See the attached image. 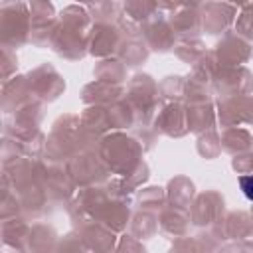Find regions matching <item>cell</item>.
I'll return each mask as SVG.
<instances>
[{
  "mask_svg": "<svg viewBox=\"0 0 253 253\" xmlns=\"http://www.w3.org/2000/svg\"><path fill=\"white\" fill-rule=\"evenodd\" d=\"M125 34L119 24H95L89 36V53L97 57H109L117 53Z\"/></svg>",
  "mask_w": 253,
  "mask_h": 253,
  "instance_id": "cell-15",
  "label": "cell"
},
{
  "mask_svg": "<svg viewBox=\"0 0 253 253\" xmlns=\"http://www.w3.org/2000/svg\"><path fill=\"white\" fill-rule=\"evenodd\" d=\"M158 12L156 2H126L123 4V16L136 26H142Z\"/></svg>",
  "mask_w": 253,
  "mask_h": 253,
  "instance_id": "cell-30",
  "label": "cell"
},
{
  "mask_svg": "<svg viewBox=\"0 0 253 253\" xmlns=\"http://www.w3.org/2000/svg\"><path fill=\"white\" fill-rule=\"evenodd\" d=\"M57 245V233L47 223H34L26 235V247L32 253H53Z\"/></svg>",
  "mask_w": 253,
  "mask_h": 253,
  "instance_id": "cell-20",
  "label": "cell"
},
{
  "mask_svg": "<svg viewBox=\"0 0 253 253\" xmlns=\"http://www.w3.org/2000/svg\"><path fill=\"white\" fill-rule=\"evenodd\" d=\"M217 117L223 128L253 123V95L217 99Z\"/></svg>",
  "mask_w": 253,
  "mask_h": 253,
  "instance_id": "cell-12",
  "label": "cell"
},
{
  "mask_svg": "<svg viewBox=\"0 0 253 253\" xmlns=\"http://www.w3.org/2000/svg\"><path fill=\"white\" fill-rule=\"evenodd\" d=\"M215 253H247V249L241 243H225V245H219Z\"/></svg>",
  "mask_w": 253,
  "mask_h": 253,
  "instance_id": "cell-36",
  "label": "cell"
},
{
  "mask_svg": "<svg viewBox=\"0 0 253 253\" xmlns=\"http://www.w3.org/2000/svg\"><path fill=\"white\" fill-rule=\"evenodd\" d=\"M123 93H125L123 85L107 83V81H97L95 79L93 83L83 87L81 99L89 107H93V105H111V103H117L119 99H123Z\"/></svg>",
  "mask_w": 253,
  "mask_h": 253,
  "instance_id": "cell-18",
  "label": "cell"
},
{
  "mask_svg": "<svg viewBox=\"0 0 253 253\" xmlns=\"http://www.w3.org/2000/svg\"><path fill=\"white\" fill-rule=\"evenodd\" d=\"M237 182H239V188H241L243 196H245L247 200L253 202V172H251V174H243V176H239Z\"/></svg>",
  "mask_w": 253,
  "mask_h": 253,
  "instance_id": "cell-35",
  "label": "cell"
},
{
  "mask_svg": "<svg viewBox=\"0 0 253 253\" xmlns=\"http://www.w3.org/2000/svg\"><path fill=\"white\" fill-rule=\"evenodd\" d=\"M166 192L164 188L158 186H148L144 190L138 192V210L142 211H150V213H160L162 208L166 206Z\"/></svg>",
  "mask_w": 253,
  "mask_h": 253,
  "instance_id": "cell-29",
  "label": "cell"
},
{
  "mask_svg": "<svg viewBox=\"0 0 253 253\" xmlns=\"http://www.w3.org/2000/svg\"><path fill=\"white\" fill-rule=\"evenodd\" d=\"M211 89L217 99L249 95L253 91V73L247 67H219L211 81Z\"/></svg>",
  "mask_w": 253,
  "mask_h": 253,
  "instance_id": "cell-7",
  "label": "cell"
},
{
  "mask_svg": "<svg viewBox=\"0 0 253 253\" xmlns=\"http://www.w3.org/2000/svg\"><path fill=\"white\" fill-rule=\"evenodd\" d=\"M113 253H146V249L140 239H136L132 235H123Z\"/></svg>",
  "mask_w": 253,
  "mask_h": 253,
  "instance_id": "cell-33",
  "label": "cell"
},
{
  "mask_svg": "<svg viewBox=\"0 0 253 253\" xmlns=\"http://www.w3.org/2000/svg\"><path fill=\"white\" fill-rule=\"evenodd\" d=\"M215 61L221 69L225 67H243V63L251 57V43L243 40L239 34H225L213 47Z\"/></svg>",
  "mask_w": 253,
  "mask_h": 253,
  "instance_id": "cell-11",
  "label": "cell"
},
{
  "mask_svg": "<svg viewBox=\"0 0 253 253\" xmlns=\"http://www.w3.org/2000/svg\"><path fill=\"white\" fill-rule=\"evenodd\" d=\"M140 36L144 40V43L148 45V49L152 51H160V53H166V51H172L176 47V34L172 30V26L168 24V18L162 10H158L148 22H144L140 26Z\"/></svg>",
  "mask_w": 253,
  "mask_h": 253,
  "instance_id": "cell-9",
  "label": "cell"
},
{
  "mask_svg": "<svg viewBox=\"0 0 253 253\" xmlns=\"http://www.w3.org/2000/svg\"><path fill=\"white\" fill-rule=\"evenodd\" d=\"M190 211L184 208H176L166 204L162 208V211L158 213V229L162 235H166L168 239L176 241L180 237H186L190 231Z\"/></svg>",
  "mask_w": 253,
  "mask_h": 253,
  "instance_id": "cell-17",
  "label": "cell"
},
{
  "mask_svg": "<svg viewBox=\"0 0 253 253\" xmlns=\"http://www.w3.org/2000/svg\"><path fill=\"white\" fill-rule=\"evenodd\" d=\"M198 152H200V156H204L208 160L215 158L221 152V142L213 128H210L198 136Z\"/></svg>",
  "mask_w": 253,
  "mask_h": 253,
  "instance_id": "cell-31",
  "label": "cell"
},
{
  "mask_svg": "<svg viewBox=\"0 0 253 253\" xmlns=\"http://www.w3.org/2000/svg\"><path fill=\"white\" fill-rule=\"evenodd\" d=\"M196 198V188H194V182L186 176H176L168 182V190H166V200L170 206H176V208H184V210H190L192 202Z\"/></svg>",
  "mask_w": 253,
  "mask_h": 253,
  "instance_id": "cell-22",
  "label": "cell"
},
{
  "mask_svg": "<svg viewBox=\"0 0 253 253\" xmlns=\"http://www.w3.org/2000/svg\"><path fill=\"white\" fill-rule=\"evenodd\" d=\"M91 20L97 24H119L123 18V4L119 2H97L85 6Z\"/></svg>",
  "mask_w": 253,
  "mask_h": 253,
  "instance_id": "cell-26",
  "label": "cell"
},
{
  "mask_svg": "<svg viewBox=\"0 0 253 253\" xmlns=\"http://www.w3.org/2000/svg\"><path fill=\"white\" fill-rule=\"evenodd\" d=\"M77 235L85 243V247L93 253H113L115 251V231L95 219H79L75 221Z\"/></svg>",
  "mask_w": 253,
  "mask_h": 253,
  "instance_id": "cell-13",
  "label": "cell"
},
{
  "mask_svg": "<svg viewBox=\"0 0 253 253\" xmlns=\"http://www.w3.org/2000/svg\"><path fill=\"white\" fill-rule=\"evenodd\" d=\"M235 34H239L249 43L253 42V4H243L235 20Z\"/></svg>",
  "mask_w": 253,
  "mask_h": 253,
  "instance_id": "cell-32",
  "label": "cell"
},
{
  "mask_svg": "<svg viewBox=\"0 0 253 253\" xmlns=\"http://www.w3.org/2000/svg\"><path fill=\"white\" fill-rule=\"evenodd\" d=\"M26 79H28L32 95L42 103L57 99L61 95V91L65 89V81L61 79V75L47 63H43V65L36 67L34 71H30L26 75Z\"/></svg>",
  "mask_w": 253,
  "mask_h": 253,
  "instance_id": "cell-10",
  "label": "cell"
},
{
  "mask_svg": "<svg viewBox=\"0 0 253 253\" xmlns=\"http://www.w3.org/2000/svg\"><path fill=\"white\" fill-rule=\"evenodd\" d=\"M158 10H170L166 18L180 40L198 38L202 34L200 4H160L158 2Z\"/></svg>",
  "mask_w": 253,
  "mask_h": 253,
  "instance_id": "cell-6",
  "label": "cell"
},
{
  "mask_svg": "<svg viewBox=\"0 0 253 253\" xmlns=\"http://www.w3.org/2000/svg\"><path fill=\"white\" fill-rule=\"evenodd\" d=\"M239 243H241L245 249H251V251H253V229H251V231H249V233H247Z\"/></svg>",
  "mask_w": 253,
  "mask_h": 253,
  "instance_id": "cell-37",
  "label": "cell"
},
{
  "mask_svg": "<svg viewBox=\"0 0 253 253\" xmlns=\"http://www.w3.org/2000/svg\"><path fill=\"white\" fill-rule=\"evenodd\" d=\"M251 215H253V208H251Z\"/></svg>",
  "mask_w": 253,
  "mask_h": 253,
  "instance_id": "cell-38",
  "label": "cell"
},
{
  "mask_svg": "<svg viewBox=\"0 0 253 253\" xmlns=\"http://www.w3.org/2000/svg\"><path fill=\"white\" fill-rule=\"evenodd\" d=\"M154 128L158 134L166 136H184L190 132L188 128V115H186V105L182 101L178 103H162L156 119H154Z\"/></svg>",
  "mask_w": 253,
  "mask_h": 253,
  "instance_id": "cell-14",
  "label": "cell"
},
{
  "mask_svg": "<svg viewBox=\"0 0 253 253\" xmlns=\"http://www.w3.org/2000/svg\"><path fill=\"white\" fill-rule=\"evenodd\" d=\"M174 53H176L184 63L196 65V63L208 53V49H206V45H204V42H202L200 38H186V40H180V42L176 43Z\"/></svg>",
  "mask_w": 253,
  "mask_h": 253,
  "instance_id": "cell-28",
  "label": "cell"
},
{
  "mask_svg": "<svg viewBox=\"0 0 253 253\" xmlns=\"http://www.w3.org/2000/svg\"><path fill=\"white\" fill-rule=\"evenodd\" d=\"M217 239L210 233H200V235H186L174 241L170 253H215L217 249Z\"/></svg>",
  "mask_w": 253,
  "mask_h": 253,
  "instance_id": "cell-23",
  "label": "cell"
},
{
  "mask_svg": "<svg viewBox=\"0 0 253 253\" xmlns=\"http://www.w3.org/2000/svg\"><path fill=\"white\" fill-rule=\"evenodd\" d=\"M231 168L237 172V174H251L253 172V152H243V154H237L233 156L231 160Z\"/></svg>",
  "mask_w": 253,
  "mask_h": 253,
  "instance_id": "cell-34",
  "label": "cell"
},
{
  "mask_svg": "<svg viewBox=\"0 0 253 253\" xmlns=\"http://www.w3.org/2000/svg\"><path fill=\"white\" fill-rule=\"evenodd\" d=\"M190 221L198 227H213L223 215H225V202L223 196L215 190L202 192L194 198L190 206Z\"/></svg>",
  "mask_w": 253,
  "mask_h": 253,
  "instance_id": "cell-8",
  "label": "cell"
},
{
  "mask_svg": "<svg viewBox=\"0 0 253 253\" xmlns=\"http://www.w3.org/2000/svg\"><path fill=\"white\" fill-rule=\"evenodd\" d=\"M91 22L93 20L85 6L71 4L63 8L57 16V28L53 32L49 47L65 59H81L85 53H89V36L93 30Z\"/></svg>",
  "mask_w": 253,
  "mask_h": 253,
  "instance_id": "cell-1",
  "label": "cell"
},
{
  "mask_svg": "<svg viewBox=\"0 0 253 253\" xmlns=\"http://www.w3.org/2000/svg\"><path fill=\"white\" fill-rule=\"evenodd\" d=\"M186 115H188V128L190 132H206L210 128H213L215 123V111L211 103H204V105H186Z\"/></svg>",
  "mask_w": 253,
  "mask_h": 253,
  "instance_id": "cell-24",
  "label": "cell"
},
{
  "mask_svg": "<svg viewBox=\"0 0 253 253\" xmlns=\"http://www.w3.org/2000/svg\"><path fill=\"white\" fill-rule=\"evenodd\" d=\"M142 146L132 134H125L119 130L105 134L97 146V154L107 170L119 176L132 174L142 162Z\"/></svg>",
  "mask_w": 253,
  "mask_h": 253,
  "instance_id": "cell-2",
  "label": "cell"
},
{
  "mask_svg": "<svg viewBox=\"0 0 253 253\" xmlns=\"http://www.w3.org/2000/svg\"><path fill=\"white\" fill-rule=\"evenodd\" d=\"M0 32H2V45L10 49H18L20 45L30 42L32 32V16L30 6L22 2H4L0 8Z\"/></svg>",
  "mask_w": 253,
  "mask_h": 253,
  "instance_id": "cell-4",
  "label": "cell"
},
{
  "mask_svg": "<svg viewBox=\"0 0 253 253\" xmlns=\"http://www.w3.org/2000/svg\"><path fill=\"white\" fill-rule=\"evenodd\" d=\"M125 99L134 111L136 125H150L162 107L158 83L146 73H138L130 79Z\"/></svg>",
  "mask_w": 253,
  "mask_h": 253,
  "instance_id": "cell-3",
  "label": "cell"
},
{
  "mask_svg": "<svg viewBox=\"0 0 253 253\" xmlns=\"http://www.w3.org/2000/svg\"><path fill=\"white\" fill-rule=\"evenodd\" d=\"M67 174L73 182L75 188L83 190V188H93V186H101L109 182V170L103 164V160L99 158L97 150H83L79 154H75L67 164Z\"/></svg>",
  "mask_w": 253,
  "mask_h": 253,
  "instance_id": "cell-5",
  "label": "cell"
},
{
  "mask_svg": "<svg viewBox=\"0 0 253 253\" xmlns=\"http://www.w3.org/2000/svg\"><path fill=\"white\" fill-rule=\"evenodd\" d=\"M219 142H221V150H225L233 156L243 154V152H253V134L243 126L223 128Z\"/></svg>",
  "mask_w": 253,
  "mask_h": 253,
  "instance_id": "cell-21",
  "label": "cell"
},
{
  "mask_svg": "<svg viewBox=\"0 0 253 253\" xmlns=\"http://www.w3.org/2000/svg\"><path fill=\"white\" fill-rule=\"evenodd\" d=\"M93 75L97 77V81L123 85V81L126 77V65L119 57H107L93 69Z\"/></svg>",
  "mask_w": 253,
  "mask_h": 253,
  "instance_id": "cell-25",
  "label": "cell"
},
{
  "mask_svg": "<svg viewBox=\"0 0 253 253\" xmlns=\"http://www.w3.org/2000/svg\"><path fill=\"white\" fill-rule=\"evenodd\" d=\"M235 14H237V6L233 4H223V2L200 4L202 30L206 34H223L231 26Z\"/></svg>",
  "mask_w": 253,
  "mask_h": 253,
  "instance_id": "cell-16",
  "label": "cell"
},
{
  "mask_svg": "<svg viewBox=\"0 0 253 253\" xmlns=\"http://www.w3.org/2000/svg\"><path fill=\"white\" fill-rule=\"evenodd\" d=\"M158 231V215L138 210L130 219V235L136 239H150Z\"/></svg>",
  "mask_w": 253,
  "mask_h": 253,
  "instance_id": "cell-27",
  "label": "cell"
},
{
  "mask_svg": "<svg viewBox=\"0 0 253 253\" xmlns=\"http://www.w3.org/2000/svg\"><path fill=\"white\" fill-rule=\"evenodd\" d=\"M148 45L144 43L140 34L134 36H125L119 49H117V57L126 65V67H138L148 59Z\"/></svg>",
  "mask_w": 253,
  "mask_h": 253,
  "instance_id": "cell-19",
  "label": "cell"
}]
</instances>
